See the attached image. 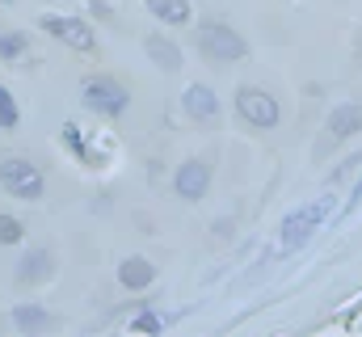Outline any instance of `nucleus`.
<instances>
[{
    "instance_id": "obj_2",
    "label": "nucleus",
    "mask_w": 362,
    "mask_h": 337,
    "mask_svg": "<svg viewBox=\"0 0 362 337\" xmlns=\"http://www.w3.org/2000/svg\"><path fill=\"white\" fill-rule=\"evenodd\" d=\"M329 211H333V198H320V202H308V207L282 215V224H278V245H282V253L308 245V236H316V228L329 219Z\"/></svg>"
},
{
    "instance_id": "obj_16",
    "label": "nucleus",
    "mask_w": 362,
    "mask_h": 337,
    "mask_svg": "<svg viewBox=\"0 0 362 337\" xmlns=\"http://www.w3.org/2000/svg\"><path fill=\"white\" fill-rule=\"evenodd\" d=\"M30 51V34L25 30H0V64H13Z\"/></svg>"
},
{
    "instance_id": "obj_18",
    "label": "nucleus",
    "mask_w": 362,
    "mask_h": 337,
    "mask_svg": "<svg viewBox=\"0 0 362 337\" xmlns=\"http://www.w3.org/2000/svg\"><path fill=\"white\" fill-rule=\"evenodd\" d=\"M17 122H21V105H17V101H13V93L0 84V131H13Z\"/></svg>"
},
{
    "instance_id": "obj_8",
    "label": "nucleus",
    "mask_w": 362,
    "mask_h": 337,
    "mask_svg": "<svg viewBox=\"0 0 362 337\" xmlns=\"http://www.w3.org/2000/svg\"><path fill=\"white\" fill-rule=\"evenodd\" d=\"M181 110H185L194 122H215L223 105H219V97H215L211 84H189V88L181 93Z\"/></svg>"
},
{
    "instance_id": "obj_3",
    "label": "nucleus",
    "mask_w": 362,
    "mask_h": 337,
    "mask_svg": "<svg viewBox=\"0 0 362 337\" xmlns=\"http://www.w3.org/2000/svg\"><path fill=\"white\" fill-rule=\"evenodd\" d=\"M81 101H85V110L101 114V118H118V114L131 110L127 84L114 81V76H93V81H85L81 84Z\"/></svg>"
},
{
    "instance_id": "obj_14",
    "label": "nucleus",
    "mask_w": 362,
    "mask_h": 337,
    "mask_svg": "<svg viewBox=\"0 0 362 337\" xmlns=\"http://www.w3.org/2000/svg\"><path fill=\"white\" fill-rule=\"evenodd\" d=\"M59 139H64V148H68V152H72L81 165L101 168V156H97V152L89 148V139H85V131H81L76 122H64V127H59Z\"/></svg>"
},
{
    "instance_id": "obj_20",
    "label": "nucleus",
    "mask_w": 362,
    "mask_h": 337,
    "mask_svg": "<svg viewBox=\"0 0 362 337\" xmlns=\"http://www.w3.org/2000/svg\"><path fill=\"white\" fill-rule=\"evenodd\" d=\"M0 4H13V0H0Z\"/></svg>"
},
{
    "instance_id": "obj_6",
    "label": "nucleus",
    "mask_w": 362,
    "mask_h": 337,
    "mask_svg": "<svg viewBox=\"0 0 362 337\" xmlns=\"http://www.w3.org/2000/svg\"><path fill=\"white\" fill-rule=\"evenodd\" d=\"M236 114H240L249 127L270 131V127H278V118H282V105H278V97H274V93L245 84V88H236Z\"/></svg>"
},
{
    "instance_id": "obj_12",
    "label": "nucleus",
    "mask_w": 362,
    "mask_h": 337,
    "mask_svg": "<svg viewBox=\"0 0 362 337\" xmlns=\"http://www.w3.org/2000/svg\"><path fill=\"white\" fill-rule=\"evenodd\" d=\"M55 274V253L51 249H30L21 257V265H17V278L25 282V287H34V282H47Z\"/></svg>"
},
{
    "instance_id": "obj_4",
    "label": "nucleus",
    "mask_w": 362,
    "mask_h": 337,
    "mask_svg": "<svg viewBox=\"0 0 362 337\" xmlns=\"http://www.w3.org/2000/svg\"><path fill=\"white\" fill-rule=\"evenodd\" d=\"M198 51H202L206 59L236 64V59L249 55V42H245V34H236L232 25H223V21H206V25L198 30Z\"/></svg>"
},
{
    "instance_id": "obj_9",
    "label": "nucleus",
    "mask_w": 362,
    "mask_h": 337,
    "mask_svg": "<svg viewBox=\"0 0 362 337\" xmlns=\"http://www.w3.org/2000/svg\"><path fill=\"white\" fill-rule=\"evenodd\" d=\"M152 282H156V265H152L148 257L131 253V257L118 261V287H127V291H144V287H152Z\"/></svg>"
},
{
    "instance_id": "obj_10",
    "label": "nucleus",
    "mask_w": 362,
    "mask_h": 337,
    "mask_svg": "<svg viewBox=\"0 0 362 337\" xmlns=\"http://www.w3.org/2000/svg\"><path fill=\"white\" fill-rule=\"evenodd\" d=\"M8 325H13L17 333H47V329L59 325V316H51V312L38 308V304H17V308L8 312Z\"/></svg>"
},
{
    "instance_id": "obj_17",
    "label": "nucleus",
    "mask_w": 362,
    "mask_h": 337,
    "mask_svg": "<svg viewBox=\"0 0 362 337\" xmlns=\"http://www.w3.org/2000/svg\"><path fill=\"white\" fill-rule=\"evenodd\" d=\"M25 241V224L17 219V215H4L0 211V249H13V245H21Z\"/></svg>"
},
{
    "instance_id": "obj_13",
    "label": "nucleus",
    "mask_w": 362,
    "mask_h": 337,
    "mask_svg": "<svg viewBox=\"0 0 362 337\" xmlns=\"http://www.w3.org/2000/svg\"><path fill=\"white\" fill-rule=\"evenodd\" d=\"M362 131V105L358 101H346L329 114V135L333 139H346V135H358Z\"/></svg>"
},
{
    "instance_id": "obj_5",
    "label": "nucleus",
    "mask_w": 362,
    "mask_h": 337,
    "mask_svg": "<svg viewBox=\"0 0 362 337\" xmlns=\"http://www.w3.org/2000/svg\"><path fill=\"white\" fill-rule=\"evenodd\" d=\"M38 30H47L55 42H64V47H72V51H81V55L97 51V34H93L89 21H81V17H68V13H42V17H38Z\"/></svg>"
},
{
    "instance_id": "obj_7",
    "label": "nucleus",
    "mask_w": 362,
    "mask_h": 337,
    "mask_svg": "<svg viewBox=\"0 0 362 337\" xmlns=\"http://www.w3.org/2000/svg\"><path fill=\"white\" fill-rule=\"evenodd\" d=\"M173 190L181 194V202H202L211 190V165L206 161H185L173 173Z\"/></svg>"
},
{
    "instance_id": "obj_1",
    "label": "nucleus",
    "mask_w": 362,
    "mask_h": 337,
    "mask_svg": "<svg viewBox=\"0 0 362 337\" xmlns=\"http://www.w3.org/2000/svg\"><path fill=\"white\" fill-rule=\"evenodd\" d=\"M0 190L13 194L17 202H38L47 194V177L25 156H0Z\"/></svg>"
},
{
    "instance_id": "obj_15",
    "label": "nucleus",
    "mask_w": 362,
    "mask_h": 337,
    "mask_svg": "<svg viewBox=\"0 0 362 337\" xmlns=\"http://www.w3.org/2000/svg\"><path fill=\"white\" fill-rule=\"evenodd\" d=\"M144 4H148V13L160 17L165 25H189V17H194V4H189V0H144Z\"/></svg>"
},
{
    "instance_id": "obj_11",
    "label": "nucleus",
    "mask_w": 362,
    "mask_h": 337,
    "mask_svg": "<svg viewBox=\"0 0 362 337\" xmlns=\"http://www.w3.org/2000/svg\"><path fill=\"white\" fill-rule=\"evenodd\" d=\"M144 51H148V59H152L160 72H181V68H185L181 47L173 38H165V34H148V38H144Z\"/></svg>"
},
{
    "instance_id": "obj_19",
    "label": "nucleus",
    "mask_w": 362,
    "mask_h": 337,
    "mask_svg": "<svg viewBox=\"0 0 362 337\" xmlns=\"http://www.w3.org/2000/svg\"><path fill=\"white\" fill-rule=\"evenodd\" d=\"M165 329V321L156 316V312H139L135 321H131V333H160Z\"/></svg>"
}]
</instances>
